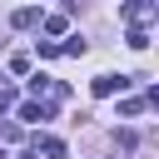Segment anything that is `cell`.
I'll return each mask as SVG.
<instances>
[{"label":"cell","instance_id":"cell-3","mask_svg":"<svg viewBox=\"0 0 159 159\" xmlns=\"http://www.w3.org/2000/svg\"><path fill=\"white\" fill-rule=\"evenodd\" d=\"M20 119H25V124H45V119H55V104H40V99H25V104H20Z\"/></svg>","mask_w":159,"mask_h":159},{"label":"cell","instance_id":"cell-1","mask_svg":"<svg viewBox=\"0 0 159 159\" xmlns=\"http://www.w3.org/2000/svg\"><path fill=\"white\" fill-rule=\"evenodd\" d=\"M119 15L129 20V30H144L149 20H159V5H154V0H134V5H124Z\"/></svg>","mask_w":159,"mask_h":159},{"label":"cell","instance_id":"cell-4","mask_svg":"<svg viewBox=\"0 0 159 159\" xmlns=\"http://www.w3.org/2000/svg\"><path fill=\"white\" fill-rule=\"evenodd\" d=\"M40 149H45L50 159H65V139H55V134H40V139H35V154H40Z\"/></svg>","mask_w":159,"mask_h":159},{"label":"cell","instance_id":"cell-7","mask_svg":"<svg viewBox=\"0 0 159 159\" xmlns=\"http://www.w3.org/2000/svg\"><path fill=\"white\" fill-rule=\"evenodd\" d=\"M114 144H119V149H124V154H129V149H134V144H139V134H134V129H114Z\"/></svg>","mask_w":159,"mask_h":159},{"label":"cell","instance_id":"cell-10","mask_svg":"<svg viewBox=\"0 0 159 159\" xmlns=\"http://www.w3.org/2000/svg\"><path fill=\"white\" fill-rule=\"evenodd\" d=\"M119 114H124V119H134V114H144V99H119Z\"/></svg>","mask_w":159,"mask_h":159},{"label":"cell","instance_id":"cell-2","mask_svg":"<svg viewBox=\"0 0 159 159\" xmlns=\"http://www.w3.org/2000/svg\"><path fill=\"white\" fill-rule=\"evenodd\" d=\"M99 99H109V94H119V89H129V75H94V84H89Z\"/></svg>","mask_w":159,"mask_h":159},{"label":"cell","instance_id":"cell-5","mask_svg":"<svg viewBox=\"0 0 159 159\" xmlns=\"http://www.w3.org/2000/svg\"><path fill=\"white\" fill-rule=\"evenodd\" d=\"M35 20H40V10H35V5H20V10L10 15V25H15V30H30Z\"/></svg>","mask_w":159,"mask_h":159},{"label":"cell","instance_id":"cell-9","mask_svg":"<svg viewBox=\"0 0 159 159\" xmlns=\"http://www.w3.org/2000/svg\"><path fill=\"white\" fill-rule=\"evenodd\" d=\"M84 50H89V45H84V40H80V35H70V40H65V45H60V55H84Z\"/></svg>","mask_w":159,"mask_h":159},{"label":"cell","instance_id":"cell-11","mask_svg":"<svg viewBox=\"0 0 159 159\" xmlns=\"http://www.w3.org/2000/svg\"><path fill=\"white\" fill-rule=\"evenodd\" d=\"M5 109H15V89H10V84H0V114H5Z\"/></svg>","mask_w":159,"mask_h":159},{"label":"cell","instance_id":"cell-8","mask_svg":"<svg viewBox=\"0 0 159 159\" xmlns=\"http://www.w3.org/2000/svg\"><path fill=\"white\" fill-rule=\"evenodd\" d=\"M124 40H129V50H149V30H129Z\"/></svg>","mask_w":159,"mask_h":159},{"label":"cell","instance_id":"cell-6","mask_svg":"<svg viewBox=\"0 0 159 159\" xmlns=\"http://www.w3.org/2000/svg\"><path fill=\"white\" fill-rule=\"evenodd\" d=\"M65 25H70V10H60V15H50V20H45V30H50V35H65Z\"/></svg>","mask_w":159,"mask_h":159}]
</instances>
